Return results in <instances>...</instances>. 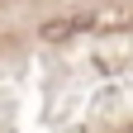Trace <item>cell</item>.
<instances>
[{"label": "cell", "instance_id": "1", "mask_svg": "<svg viewBox=\"0 0 133 133\" xmlns=\"http://www.w3.org/2000/svg\"><path fill=\"white\" fill-rule=\"evenodd\" d=\"M81 29H90V14H62V19H48L43 24V38L48 43H62V38H71V33Z\"/></svg>", "mask_w": 133, "mask_h": 133}]
</instances>
